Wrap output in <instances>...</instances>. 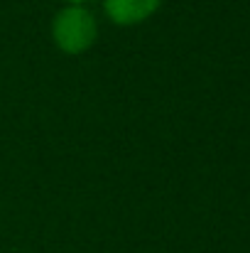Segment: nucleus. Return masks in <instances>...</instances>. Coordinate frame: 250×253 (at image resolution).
Wrapping results in <instances>:
<instances>
[{
	"instance_id": "nucleus-3",
	"label": "nucleus",
	"mask_w": 250,
	"mask_h": 253,
	"mask_svg": "<svg viewBox=\"0 0 250 253\" xmlns=\"http://www.w3.org/2000/svg\"><path fill=\"white\" fill-rule=\"evenodd\" d=\"M64 2H69V5H86V2H91V0H64Z\"/></svg>"
},
{
	"instance_id": "nucleus-1",
	"label": "nucleus",
	"mask_w": 250,
	"mask_h": 253,
	"mask_svg": "<svg viewBox=\"0 0 250 253\" xmlns=\"http://www.w3.org/2000/svg\"><path fill=\"white\" fill-rule=\"evenodd\" d=\"M98 40L96 15L86 5H64L52 17V42L64 54H83Z\"/></svg>"
},
{
	"instance_id": "nucleus-2",
	"label": "nucleus",
	"mask_w": 250,
	"mask_h": 253,
	"mask_svg": "<svg viewBox=\"0 0 250 253\" xmlns=\"http://www.w3.org/2000/svg\"><path fill=\"white\" fill-rule=\"evenodd\" d=\"M162 0H103L106 17L118 27H133L150 20L160 10Z\"/></svg>"
}]
</instances>
